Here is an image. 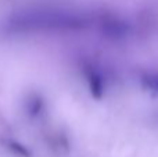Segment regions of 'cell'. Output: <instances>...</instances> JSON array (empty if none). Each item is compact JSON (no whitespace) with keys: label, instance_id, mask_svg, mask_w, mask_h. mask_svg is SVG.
Here are the masks:
<instances>
[{"label":"cell","instance_id":"cell-1","mask_svg":"<svg viewBox=\"0 0 158 157\" xmlns=\"http://www.w3.org/2000/svg\"><path fill=\"white\" fill-rule=\"evenodd\" d=\"M6 25L14 33L71 32L94 27L96 17L64 6H33L14 13Z\"/></svg>","mask_w":158,"mask_h":157},{"label":"cell","instance_id":"cell-2","mask_svg":"<svg viewBox=\"0 0 158 157\" xmlns=\"http://www.w3.org/2000/svg\"><path fill=\"white\" fill-rule=\"evenodd\" d=\"M139 82L140 86L146 92L158 96V71L153 70H143L139 72Z\"/></svg>","mask_w":158,"mask_h":157}]
</instances>
